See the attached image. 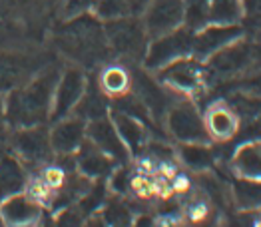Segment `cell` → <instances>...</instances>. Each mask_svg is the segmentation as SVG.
I'll use <instances>...</instances> for the list:
<instances>
[{"instance_id": "1", "label": "cell", "mask_w": 261, "mask_h": 227, "mask_svg": "<svg viewBox=\"0 0 261 227\" xmlns=\"http://www.w3.org/2000/svg\"><path fill=\"white\" fill-rule=\"evenodd\" d=\"M56 70H46L30 82L8 92L4 106L6 120L14 128H30L44 124L52 112V98L58 82Z\"/></svg>"}, {"instance_id": "2", "label": "cell", "mask_w": 261, "mask_h": 227, "mask_svg": "<svg viewBox=\"0 0 261 227\" xmlns=\"http://www.w3.org/2000/svg\"><path fill=\"white\" fill-rule=\"evenodd\" d=\"M58 44L74 60H80L84 64H96L100 58H104L108 46L104 24L88 16V12L74 16L72 22H68L60 30Z\"/></svg>"}, {"instance_id": "3", "label": "cell", "mask_w": 261, "mask_h": 227, "mask_svg": "<svg viewBox=\"0 0 261 227\" xmlns=\"http://www.w3.org/2000/svg\"><path fill=\"white\" fill-rule=\"evenodd\" d=\"M104 34H106L110 50L116 52L118 56L128 58V60L146 56L150 38H148L142 18L134 14H126V16L104 20Z\"/></svg>"}, {"instance_id": "4", "label": "cell", "mask_w": 261, "mask_h": 227, "mask_svg": "<svg viewBox=\"0 0 261 227\" xmlns=\"http://www.w3.org/2000/svg\"><path fill=\"white\" fill-rule=\"evenodd\" d=\"M194 30L188 28L186 24L175 28L168 34H162L158 38H152L148 42V50L144 56V66L152 72L172 64L179 58L192 56L194 50Z\"/></svg>"}, {"instance_id": "5", "label": "cell", "mask_w": 261, "mask_h": 227, "mask_svg": "<svg viewBox=\"0 0 261 227\" xmlns=\"http://www.w3.org/2000/svg\"><path fill=\"white\" fill-rule=\"evenodd\" d=\"M207 74L201 60L194 56L179 58L158 70V82L179 98H192L201 92Z\"/></svg>"}, {"instance_id": "6", "label": "cell", "mask_w": 261, "mask_h": 227, "mask_svg": "<svg viewBox=\"0 0 261 227\" xmlns=\"http://www.w3.org/2000/svg\"><path fill=\"white\" fill-rule=\"evenodd\" d=\"M251 70V44L240 40L212 54L205 62V74L216 80H229L236 76H245Z\"/></svg>"}, {"instance_id": "7", "label": "cell", "mask_w": 261, "mask_h": 227, "mask_svg": "<svg viewBox=\"0 0 261 227\" xmlns=\"http://www.w3.org/2000/svg\"><path fill=\"white\" fill-rule=\"evenodd\" d=\"M166 128L170 136L175 137L179 144L188 141H201L210 144V136L203 126V118L197 108L190 102H175L166 114Z\"/></svg>"}, {"instance_id": "8", "label": "cell", "mask_w": 261, "mask_h": 227, "mask_svg": "<svg viewBox=\"0 0 261 227\" xmlns=\"http://www.w3.org/2000/svg\"><path fill=\"white\" fill-rule=\"evenodd\" d=\"M184 20L186 0H152L142 12V22L150 40L184 26Z\"/></svg>"}, {"instance_id": "9", "label": "cell", "mask_w": 261, "mask_h": 227, "mask_svg": "<svg viewBox=\"0 0 261 227\" xmlns=\"http://www.w3.org/2000/svg\"><path fill=\"white\" fill-rule=\"evenodd\" d=\"M88 86V78L82 70L68 68L58 76L56 88H54V98H52V112L50 118L54 122L72 116L76 104L80 102L82 94Z\"/></svg>"}, {"instance_id": "10", "label": "cell", "mask_w": 261, "mask_h": 227, "mask_svg": "<svg viewBox=\"0 0 261 227\" xmlns=\"http://www.w3.org/2000/svg\"><path fill=\"white\" fill-rule=\"evenodd\" d=\"M243 34H245V30L241 24H205L194 34L192 56L203 62L218 50L240 40Z\"/></svg>"}, {"instance_id": "11", "label": "cell", "mask_w": 261, "mask_h": 227, "mask_svg": "<svg viewBox=\"0 0 261 227\" xmlns=\"http://www.w3.org/2000/svg\"><path fill=\"white\" fill-rule=\"evenodd\" d=\"M201 118L210 141H219V144L231 141L241 128L240 114L236 112V108L229 102H214Z\"/></svg>"}, {"instance_id": "12", "label": "cell", "mask_w": 261, "mask_h": 227, "mask_svg": "<svg viewBox=\"0 0 261 227\" xmlns=\"http://www.w3.org/2000/svg\"><path fill=\"white\" fill-rule=\"evenodd\" d=\"M12 148L26 163H42L54 154L50 146V132L42 128V124L18 128L12 137Z\"/></svg>"}, {"instance_id": "13", "label": "cell", "mask_w": 261, "mask_h": 227, "mask_svg": "<svg viewBox=\"0 0 261 227\" xmlns=\"http://www.w3.org/2000/svg\"><path fill=\"white\" fill-rule=\"evenodd\" d=\"M86 137L96 148H100L106 156H110V158L114 159L116 163H124L128 159L130 152H128L126 144L122 141V137H120L116 126H114V122L110 120L108 116L88 122Z\"/></svg>"}, {"instance_id": "14", "label": "cell", "mask_w": 261, "mask_h": 227, "mask_svg": "<svg viewBox=\"0 0 261 227\" xmlns=\"http://www.w3.org/2000/svg\"><path fill=\"white\" fill-rule=\"evenodd\" d=\"M132 90L134 94L144 102V106L148 108V112L155 120L166 118V114L170 110V96L172 92L166 86H162L160 82H155L153 78H150L144 72L132 74Z\"/></svg>"}, {"instance_id": "15", "label": "cell", "mask_w": 261, "mask_h": 227, "mask_svg": "<svg viewBox=\"0 0 261 227\" xmlns=\"http://www.w3.org/2000/svg\"><path fill=\"white\" fill-rule=\"evenodd\" d=\"M42 217V205L26 191L0 200V219L6 225H34Z\"/></svg>"}, {"instance_id": "16", "label": "cell", "mask_w": 261, "mask_h": 227, "mask_svg": "<svg viewBox=\"0 0 261 227\" xmlns=\"http://www.w3.org/2000/svg\"><path fill=\"white\" fill-rule=\"evenodd\" d=\"M84 139H86V122L76 116L58 120L50 130V146L56 156H74Z\"/></svg>"}, {"instance_id": "17", "label": "cell", "mask_w": 261, "mask_h": 227, "mask_svg": "<svg viewBox=\"0 0 261 227\" xmlns=\"http://www.w3.org/2000/svg\"><path fill=\"white\" fill-rule=\"evenodd\" d=\"M76 167L82 176H86L90 180H102L106 178L108 174L114 172V159L106 156L100 148H96L90 139H84L82 146L76 150Z\"/></svg>"}, {"instance_id": "18", "label": "cell", "mask_w": 261, "mask_h": 227, "mask_svg": "<svg viewBox=\"0 0 261 227\" xmlns=\"http://www.w3.org/2000/svg\"><path fill=\"white\" fill-rule=\"evenodd\" d=\"M231 169L241 180L261 182V139H245L231 156Z\"/></svg>"}, {"instance_id": "19", "label": "cell", "mask_w": 261, "mask_h": 227, "mask_svg": "<svg viewBox=\"0 0 261 227\" xmlns=\"http://www.w3.org/2000/svg\"><path fill=\"white\" fill-rule=\"evenodd\" d=\"M32 68L34 66L26 56L0 52V94L22 86L30 78Z\"/></svg>"}, {"instance_id": "20", "label": "cell", "mask_w": 261, "mask_h": 227, "mask_svg": "<svg viewBox=\"0 0 261 227\" xmlns=\"http://www.w3.org/2000/svg\"><path fill=\"white\" fill-rule=\"evenodd\" d=\"M112 122H114L120 137H122V141L126 144L128 152L140 154L146 148V144H148V130H146L144 122H140L138 118L128 116V114L116 112V110H112Z\"/></svg>"}, {"instance_id": "21", "label": "cell", "mask_w": 261, "mask_h": 227, "mask_svg": "<svg viewBox=\"0 0 261 227\" xmlns=\"http://www.w3.org/2000/svg\"><path fill=\"white\" fill-rule=\"evenodd\" d=\"M98 88L108 98H122L132 92V72L124 64H108L100 72Z\"/></svg>"}, {"instance_id": "22", "label": "cell", "mask_w": 261, "mask_h": 227, "mask_svg": "<svg viewBox=\"0 0 261 227\" xmlns=\"http://www.w3.org/2000/svg\"><path fill=\"white\" fill-rule=\"evenodd\" d=\"M26 172L22 163L12 156H2L0 158V200L20 193L26 189Z\"/></svg>"}, {"instance_id": "23", "label": "cell", "mask_w": 261, "mask_h": 227, "mask_svg": "<svg viewBox=\"0 0 261 227\" xmlns=\"http://www.w3.org/2000/svg\"><path fill=\"white\" fill-rule=\"evenodd\" d=\"M110 106H108V98L106 94L100 90L98 86H86V90L82 94L80 102L76 104L72 116L84 120V122H92V120H98V118H104L108 116Z\"/></svg>"}, {"instance_id": "24", "label": "cell", "mask_w": 261, "mask_h": 227, "mask_svg": "<svg viewBox=\"0 0 261 227\" xmlns=\"http://www.w3.org/2000/svg\"><path fill=\"white\" fill-rule=\"evenodd\" d=\"M214 152L216 150H212L207 144L188 141V144H181V148H179V159L184 161V165H188L196 172H203V169L214 167V161H216Z\"/></svg>"}, {"instance_id": "25", "label": "cell", "mask_w": 261, "mask_h": 227, "mask_svg": "<svg viewBox=\"0 0 261 227\" xmlns=\"http://www.w3.org/2000/svg\"><path fill=\"white\" fill-rule=\"evenodd\" d=\"M207 22L241 24L243 22V0H210Z\"/></svg>"}, {"instance_id": "26", "label": "cell", "mask_w": 261, "mask_h": 227, "mask_svg": "<svg viewBox=\"0 0 261 227\" xmlns=\"http://www.w3.org/2000/svg\"><path fill=\"white\" fill-rule=\"evenodd\" d=\"M233 200L241 209L261 207V182L238 178V182L233 183Z\"/></svg>"}, {"instance_id": "27", "label": "cell", "mask_w": 261, "mask_h": 227, "mask_svg": "<svg viewBox=\"0 0 261 227\" xmlns=\"http://www.w3.org/2000/svg\"><path fill=\"white\" fill-rule=\"evenodd\" d=\"M216 215V205L214 202L207 197V195H196L192 197L188 204H186V209H184V217L190 221V223H210Z\"/></svg>"}, {"instance_id": "28", "label": "cell", "mask_w": 261, "mask_h": 227, "mask_svg": "<svg viewBox=\"0 0 261 227\" xmlns=\"http://www.w3.org/2000/svg\"><path fill=\"white\" fill-rule=\"evenodd\" d=\"M229 104L240 114L241 122L261 124V94H240L229 100Z\"/></svg>"}, {"instance_id": "29", "label": "cell", "mask_w": 261, "mask_h": 227, "mask_svg": "<svg viewBox=\"0 0 261 227\" xmlns=\"http://www.w3.org/2000/svg\"><path fill=\"white\" fill-rule=\"evenodd\" d=\"M102 219L110 225H130L132 211L122 200H112L102 211Z\"/></svg>"}, {"instance_id": "30", "label": "cell", "mask_w": 261, "mask_h": 227, "mask_svg": "<svg viewBox=\"0 0 261 227\" xmlns=\"http://www.w3.org/2000/svg\"><path fill=\"white\" fill-rule=\"evenodd\" d=\"M130 193H134L138 200H152L153 197V174L146 172H132L130 178Z\"/></svg>"}, {"instance_id": "31", "label": "cell", "mask_w": 261, "mask_h": 227, "mask_svg": "<svg viewBox=\"0 0 261 227\" xmlns=\"http://www.w3.org/2000/svg\"><path fill=\"white\" fill-rule=\"evenodd\" d=\"M126 14H130L128 0H98V4H96V16L102 20L126 16Z\"/></svg>"}, {"instance_id": "32", "label": "cell", "mask_w": 261, "mask_h": 227, "mask_svg": "<svg viewBox=\"0 0 261 227\" xmlns=\"http://www.w3.org/2000/svg\"><path fill=\"white\" fill-rule=\"evenodd\" d=\"M130 178L132 172L126 167H120L116 172H112V178H110V189L116 191L118 195H126L130 193Z\"/></svg>"}, {"instance_id": "33", "label": "cell", "mask_w": 261, "mask_h": 227, "mask_svg": "<svg viewBox=\"0 0 261 227\" xmlns=\"http://www.w3.org/2000/svg\"><path fill=\"white\" fill-rule=\"evenodd\" d=\"M170 185H172L174 193H177V195H186V193H190L194 189V182H192L190 174L181 172V169H177L174 176L170 178Z\"/></svg>"}, {"instance_id": "34", "label": "cell", "mask_w": 261, "mask_h": 227, "mask_svg": "<svg viewBox=\"0 0 261 227\" xmlns=\"http://www.w3.org/2000/svg\"><path fill=\"white\" fill-rule=\"evenodd\" d=\"M96 4H98V0H66L64 14L68 18H74V16L86 14L88 10L96 8Z\"/></svg>"}, {"instance_id": "35", "label": "cell", "mask_w": 261, "mask_h": 227, "mask_svg": "<svg viewBox=\"0 0 261 227\" xmlns=\"http://www.w3.org/2000/svg\"><path fill=\"white\" fill-rule=\"evenodd\" d=\"M243 20L261 26V0H243Z\"/></svg>"}, {"instance_id": "36", "label": "cell", "mask_w": 261, "mask_h": 227, "mask_svg": "<svg viewBox=\"0 0 261 227\" xmlns=\"http://www.w3.org/2000/svg\"><path fill=\"white\" fill-rule=\"evenodd\" d=\"M150 2H152V0H128V10H130V14L138 16V14L144 12V8H146Z\"/></svg>"}, {"instance_id": "37", "label": "cell", "mask_w": 261, "mask_h": 227, "mask_svg": "<svg viewBox=\"0 0 261 227\" xmlns=\"http://www.w3.org/2000/svg\"><path fill=\"white\" fill-rule=\"evenodd\" d=\"M4 120H6V106H4V98H2V94H0V128H2Z\"/></svg>"}]
</instances>
